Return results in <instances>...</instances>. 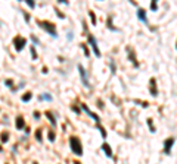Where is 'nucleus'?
Here are the masks:
<instances>
[{
	"label": "nucleus",
	"mask_w": 177,
	"mask_h": 164,
	"mask_svg": "<svg viewBox=\"0 0 177 164\" xmlns=\"http://www.w3.org/2000/svg\"><path fill=\"white\" fill-rule=\"evenodd\" d=\"M69 144H71V149L77 154V155H81L83 154V148H81V144H80V141L77 139V138H71L69 139Z\"/></svg>",
	"instance_id": "1"
},
{
	"label": "nucleus",
	"mask_w": 177,
	"mask_h": 164,
	"mask_svg": "<svg viewBox=\"0 0 177 164\" xmlns=\"http://www.w3.org/2000/svg\"><path fill=\"white\" fill-rule=\"evenodd\" d=\"M39 27H41L43 30H46L50 35L56 37V31H55V27H53L52 24H49V22H46V21H40V22H39Z\"/></svg>",
	"instance_id": "2"
},
{
	"label": "nucleus",
	"mask_w": 177,
	"mask_h": 164,
	"mask_svg": "<svg viewBox=\"0 0 177 164\" xmlns=\"http://www.w3.org/2000/svg\"><path fill=\"white\" fill-rule=\"evenodd\" d=\"M25 38H22V37H18L16 40H15V49L19 51V50H22L24 49V46H25Z\"/></svg>",
	"instance_id": "3"
},
{
	"label": "nucleus",
	"mask_w": 177,
	"mask_h": 164,
	"mask_svg": "<svg viewBox=\"0 0 177 164\" xmlns=\"http://www.w3.org/2000/svg\"><path fill=\"white\" fill-rule=\"evenodd\" d=\"M88 40H90V43H92V47H93V50H95V54H96V56H101V51H99V49H98V44H96L95 38L90 35V37H88Z\"/></svg>",
	"instance_id": "4"
},
{
	"label": "nucleus",
	"mask_w": 177,
	"mask_h": 164,
	"mask_svg": "<svg viewBox=\"0 0 177 164\" xmlns=\"http://www.w3.org/2000/svg\"><path fill=\"white\" fill-rule=\"evenodd\" d=\"M173 144H174V139H173V138H168V139L165 141V146H164V151H165L167 154L170 152V148L173 146Z\"/></svg>",
	"instance_id": "5"
},
{
	"label": "nucleus",
	"mask_w": 177,
	"mask_h": 164,
	"mask_svg": "<svg viewBox=\"0 0 177 164\" xmlns=\"http://www.w3.org/2000/svg\"><path fill=\"white\" fill-rule=\"evenodd\" d=\"M16 127H18V129H24V127H25V122H24V117H22V116H18V117H16Z\"/></svg>",
	"instance_id": "6"
},
{
	"label": "nucleus",
	"mask_w": 177,
	"mask_h": 164,
	"mask_svg": "<svg viewBox=\"0 0 177 164\" xmlns=\"http://www.w3.org/2000/svg\"><path fill=\"white\" fill-rule=\"evenodd\" d=\"M102 149L105 151V154H106L108 157H112V151H111V148H109L108 144H103V145H102Z\"/></svg>",
	"instance_id": "7"
},
{
	"label": "nucleus",
	"mask_w": 177,
	"mask_h": 164,
	"mask_svg": "<svg viewBox=\"0 0 177 164\" xmlns=\"http://www.w3.org/2000/svg\"><path fill=\"white\" fill-rule=\"evenodd\" d=\"M78 70H80V73H81V76H83L84 85H87V79H86V73H84V69H83V66H78Z\"/></svg>",
	"instance_id": "8"
},
{
	"label": "nucleus",
	"mask_w": 177,
	"mask_h": 164,
	"mask_svg": "<svg viewBox=\"0 0 177 164\" xmlns=\"http://www.w3.org/2000/svg\"><path fill=\"white\" fill-rule=\"evenodd\" d=\"M151 91H152V95H156V89H155V79H151Z\"/></svg>",
	"instance_id": "9"
},
{
	"label": "nucleus",
	"mask_w": 177,
	"mask_h": 164,
	"mask_svg": "<svg viewBox=\"0 0 177 164\" xmlns=\"http://www.w3.org/2000/svg\"><path fill=\"white\" fill-rule=\"evenodd\" d=\"M31 97H33V95H31V92H27V94H24V95H22V101H28V100H31Z\"/></svg>",
	"instance_id": "10"
},
{
	"label": "nucleus",
	"mask_w": 177,
	"mask_h": 164,
	"mask_svg": "<svg viewBox=\"0 0 177 164\" xmlns=\"http://www.w3.org/2000/svg\"><path fill=\"white\" fill-rule=\"evenodd\" d=\"M46 116H47V117H49V120H50V122H52V123H53V125H56V120H55V117H53V116H52V114H50V113H46Z\"/></svg>",
	"instance_id": "11"
},
{
	"label": "nucleus",
	"mask_w": 177,
	"mask_h": 164,
	"mask_svg": "<svg viewBox=\"0 0 177 164\" xmlns=\"http://www.w3.org/2000/svg\"><path fill=\"white\" fill-rule=\"evenodd\" d=\"M137 15H139V18H140V19H142V21H145V11H142V9H140V11H139V13H137Z\"/></svg>",
	"instance_id": "12"
},
{
	"label": "nucleus",
	"mask_w": 177,
	"mask_h": 164,
	"mask_svg": "<svg viewBox=\"0 0 177 164\" xmlns=\"http://www.w3.org/2000/svg\"><path fill=\"white\" fill-rule=\"evenodd\" d=\"M8 138H9V135L3 132V133H2V142H6V141H8Z\"/></svg>",
	"instance_id": "13"
},
{
	"label": "nucleus",
	"mask_w": 177,
	"mask_h": 164,
	"mask_svg": "<svg viewBox=\"0 0 177 164\" xmlns=\"http://www.w3.org/2000/svg\"><path fill=\"white\" fill-rule=\"evenodd\" d=\"M36 136H37V139H39V141H41V132H40V130H37Z\"/></svg>",
	"instance_id": "14"
},
{
	"label": "nucleus",
	"mask_w": 177,
	"mask_h": 164,
	"mask_svg": "<svg viewBox=\"0 0 177 164\" xmlns=\"http://www.w3.org/2000/svg\"><path fill=\"white\" fill-rule=\"evenodd\" d=\"M49 138H50V141L53 142V141H55V133H53V132H50V133H49Z\"/></svg>",
	"instance_id": "15"
},
{
	"label": "nucleus",
	"mask_w": 177,
	"mask_h": 164,
	"mask_svg": "<svg viewBox=\"0 0 177 164\" xmlns=\"http://www.w3.org/2000/svg\"><path fill=\"white\" fill-rule=\"evenodd\" d=\"M27 3H28V6L34 8V0H27Z\"/></svg>",
	"instance_id": "16"
},
{
	"label": "nucleus",
	"mask_w": 177,
	"mask_h": 164,
	"mask_svg": "<svg viewBox=\"0 0 177 164\" xmlns=\"http://www.w3.org/2000/svg\"><path fill=\"white\" fill-rule=\"evenodd\" d=\"M58 2H61V3H68L66 0H58Z\"/></svg>",
	"instance_id": "17"
},
{
	"label": "nucleus",
	"mask_w": 177,
	"mask_h": 164,
	"mask_svg": "<svg viewBox=\"0 0 177 164\" xmlns=\"http://www.w3.org/2000/svg\"><path fill=\"white\" fill-rule=\"evenodd\" d=\"M155 2H156V0H153V3H155Z\"/></svg>",
	"instance_id": "18"
}]
</instances>
